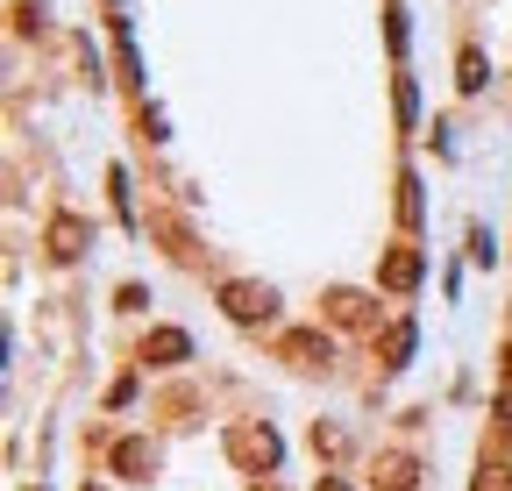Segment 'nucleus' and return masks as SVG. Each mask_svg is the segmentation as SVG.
Returning a JSON list of instances; mask_svg holds the SVG:
<instances>
[{
  "label": "nucleus",
  "mask_w": 512,
  "mask_h": 491,
  "mask_svg": "<svg viewBox=\"0 0 512 491\" xmlns=\"http://www.w3.org/2000/svg\"><path fill=\"white\" fill-rule=\"evenodd\" d=\"M221 314H228L235 328H264V321L278 314V292H271L264 278H228V285H221Z\"/></svg>",
  "instance_id": "1"
},
{
  "label": "nucleus",
  "mask_w": 512,
  "mask_h": 491,
  "mask_svg": "<svg viewBox=\"0 0 512 491\" xmlns=\"http://www.w3.org/2000/svg\"><path fill=\"white\" fill-rule=\"evenodd\" d=\"M228 456L242 470H256V477H271L278 470V435H271L264 420H242V427H228Z\"/></svg>",
  "instance_id": "2"
},
{
  "label": "nucleus",
  "mask_w": 512,
  "mask_h": 491,
  "mask_svg": "<svg viewBox=\"0 0 512 491\" xmlns=\"http://www.w3.org/2000/svg\"><path fill=\"white\" fill-rule=\"evenodd\" d=\"M328 335H320V328H292L285 342H278V363H292V371H328Z\"/></svg>",
  "instance_id": "3"
},
{
  "label": "nucleus",
  "mask_w": 512,
  "mask_h": 491,
  "mask_svg": "<svg viewBox=\"0 0 512 491\" xmlns=\"http://www.w3.org/2000/svg\"><path fill=\"white\" fill-rule=\"evenodd\" d=\"M427 278V257L413 250V242H399V250H384V264H377V285L384 292H413Z\"/></svg>",
  "instance_id": "4"
},
{
  "label": "nucleus",
  "mask_w": 512,
  "mask_h": 491,
  "mask_svg": "<svg viewBox=\"0 0 512 491\" xmlns=\"http://www.w3.org/2000/svg\"><path fill=\"white\" fill-rule=\"evenodd\" d=\"M320 314H328L335 328H377V306L363 292H349V285H335L328 299H320Z\"/></svg>",
  "instance_id": "5"
},
{
  "label": "nucleus",
  "mask_w": 512,
  "mask_h": 491,
  "mask_svg": "<svg viewBox=\"0 0 512 491\" xmlns=\"http://www.w3.org/2000/svg\"><path fill=\"white\" fill-rule=\"evenodd\" d=\"M114 477H128V484H150V477H157V449H150L143 435L114 442Z\"/></svg>",
  "instance_id": "6"
},
{
  "label": "nucleus",
  "mask_w": 512,
  "mask_h": 491,
  "mask_svg": "<svg viewBox=\"0 0 512 491\" xmlns=\"http://www.w3.org/2000/svg\"><path fill=\"white\" fill-rule=\"evenodd\" d=\"M43 250H50V264H72V257L86 250V221H79V214H57L50 235H43Z\"/></svg>",
  "instance_id": "7"
},
{
  "label": "nucleus",
  "mask_w": 512,
  "mask_h": 491,
  "mask_svg": "<svg viewBox=\"0 0 512 491\" xmlns=\"http://www.w3.org/2000/svg\"><path fill=\"white\" fill-rule=\"evenodd\" d=\"M185 356H192L185 328H150V342H143V363H150V371H171V363H185Z\"/></svg>",
  "instance_id": "8"
},
{
  "label": "nucleus",
  "mask_w": 512,
  "mask_h": 491,
  "mask_svg": "<svg viewBox=\"0 0 512 491\" xmlns=\"http://www.w3.org/2000/svg\"><path fill=\"white\" fill-rule=\"evenodd\" d=\"M406 356H413V321H392L377 342V371H406Z\"/></svg>",
  "instance_id": "9"
},
{
  "label": "nucleus",
  "mask_w": 512,
  "mask_h": 491,
  "mask_svg": "<svg viewBox=\"0 0 512 491\" xmlns=\"http://www.w3.org/2000/svg\"><path fill=\"white\" fill-rule=\"evenodd\" d=\"M413 484H420V463L413 456H399V449L377 456V491H413Z\"/></svg>",
  "instance_id": "10"
},
{
  "label": "nucleus",
  "mask_w": 512,
  "mask_h": 491,
  "mask_svg": "<svg viewBox=\"0 0 512 491\" xmlns=\"http://www.w3.org/2000/svg\"><path fill=\"white\" fill-rule=\"evenodd\" d=\"M456 86L463 93H484V50H463L456 57Z\"/></svg>",
  "instance_id": "11"
},
{
  "label": "nucleus",
  "mask_w": 512,
  "mask_h": 491,
  "mask_svg": "<svg viewBox=\"0 0 512 491\" xmlns=\"http://www.w3.org/2000/svg\"><path fill=\"white\" fill-rule=\"evenodd\" d=\"M477 491H512V470H505V463H491V456H484V470H477Z\"/></svg>",
  "instance_id": "12"
},
{
  "label": "nucleus",
  "mask_w": 512,
  "mask_h": 491,
  "mask_svg": "<svg viewBox=\"0 0 512 491\" xmlns=\"http://www.w3.org/2000/svg\"><path fill=\"white\" fill-rule=\"evenodd\" d=\"M399 214L420 221V186H413V178H399Z\"/></svg>",
  "instance_id": "13"
},
{
  "label": "nucleus",
  "mask_w": 512,
  "mask_h": 491,
  "mask_svg": "<svg viewBox=\"0 0 512 491\" xmlns=\"http://www.w3.org/2000/svg\"><path fill=\"white\" fill-rule=\"evenodd\" d=\"M313 491H349V484H342V477H320V484H313Z\"/></svg>",
  "instance_id": "14"
}]
</instances>
